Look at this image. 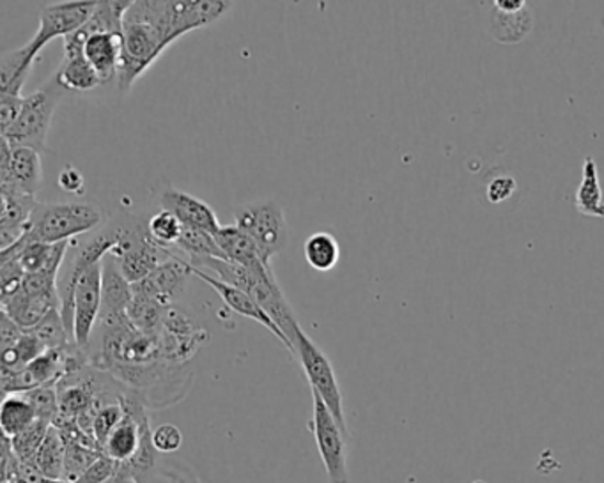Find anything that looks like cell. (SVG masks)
Returning <instances> with one entry per match:
<instances>
[{
    "mask_svg": "<svg viewBox=\"0 0 604 483\" xmlns=\"http://www.w3.org/2000/svg\"><path fill=\"white\" fill-rule=\"evenodd\" d=\"M175 25L170 2H133L123 22V57L118 75L121 91H130L158 57L178 42L179 34Z\"/></svg>",
    "mask_w": 604,
    "mask_h": 483,
    "instance_id": "obj_1",
    "label": "cell"
},
{
    "mask_svg": "<svg viewBox=\"0 0 604 483\" xmlns=\"http://www.w3.org/2000/svg\"><path fill=\"white\" fill-rule=\"evenodd\" d=\"M65 92L54 75L45 86L40 87L31 97H25L20 117L8 132L2 133V138L10 142L11 147H29L40 155L45 153L52 119Z\"/></svg>",
    "mask_w": 604,
    "mask_h": 483,
    "instance_id": "obj_2",
    "label": "cell"
},
{
    "mask_svg": "<svg viewBox=\"0 0 604 483\" xmlns=\"http://www.w3.org/2000/svg\"><path fill=\"white\" fill-rule=\"evenodd\" d=\"M100 211L91 204H37L31 218V234L43 243H65L101 224Z\"/></svg>",
    "mask_w": 604,
    "mask_h": 483,
    "instance_id": "obj_3",
    "label": "cell"
},
{
    "mask_svg": "<svg viewBox=\"0 0 604 483\" xmlns=\"http://www.w3.org/2000/svg\"><path fill=\"white\" fill-rule=\"evenodd\" d=\"M234 225L256 243L266 266H271V257L277 256L288 242L284 210L275 201L242 205L234 211Z\"/></svg>",
    "mask_w": 604,
    "mask_h": 483,
    "instance_id": "obj_4",
    "label": "cell"
},
{
    "mask_svg": "<svg viewBox=\"0 0 604 483\" xmlns=\"http://www.w3.org/2000/svg\"><path fill=\"white\" fill-rule=\"evenodd\" d=\"M294 356H298L303 372L307 375L312 392H316L329 413L337 419L346 438L349 439L348 424L344 415L343 393H340L339 381L335 375L334 367L329 363L328 356L321 351L316 344L312 342L307 334L300 329L293 340Z\"/></svg>",
    "mask_w": 604,
    "mask_h": 483,
    "instance_id": "obj_5",
    "label": "cell"
},
{
    "mask_svg": "<svg viewBox=\"0 0 604 483\" xmlns=\"http://www.w3.org/2000/svg\"><path fill=\"white\" fill-rule=\"evenodd\" d=\"M109 256L114 257L121 273L130 283H137L149 277L165 260H169L172 250L160 247L147 228L128 225L120 227V237Z\"/></svg>",
    "mask_w": 604,
    "mask_h": 483,
    "instance_id": "obj_6",
    "label": "cell"
},
{
    "mask_svg": "<svg viewBox=\"0 0 604 483\" xmlns=\"http://www.w3.org/2000/svg\"><path fill=\"white\" fill-rule=\"evenodd\" d=\"M311 430L316 439L317 451L321 461L325 465L328 483H349L348 448L346 434L340 429L337 419L329 413L323 398L316 392H312Z\"/></svg>",
    "mask_w": 604,
    "mask_h": 483,
    "instance_id": "obj_7",
    "label": "cell"
},
{
    "mask_svg": "<svg viewBox=\"0 0 604 483\" xmlns=\"http://www.w3.org/2000/svg\"><path fill=\"white\" fill-rule=\"evenodd\" d=\"M97 8L98 2H60L43 8L36 34L27 45L22 46L27 65L34 66L43 48L55 37L65 40L78 33L89 22Z\"/></svg>",
    "mask_w": 604,
    "mask_h": 483,
    "instance_id": "obj_8",
    "label": "cell"
},
{
    "mask_svg": "<svg viewBox=\"0 0 604 483\" xmlns=\"http://www.w3.org/2000/svg\"><path fill=\"white\" fill-rule=\"evenodd\" d=\"M161 358L175 366H187L198 355L210 334L202 328L190 312L183 306L172 305L165 314L160 332Z\"/></svg>",
    "mask_w": 604,
    "mask_h": 483,
    "instance_id": "obj_9",
    "label": "cell"
},
{
    "mask_svg": "<svg viewBox=\"0 0 604 483\" xmlns=\"http://www.w3.org/2000/svg\"><path fill=\"white\" fill-rule=\"evenodd\" d=\"M101 312V262L89 268L78 280L74 296V337L88 352Z\"/></svg>",
    "mask_w": 604,
    "mask_h": 483,
    "instance_id": "obj_10",
    "label": "cell"
},
{
    "mask_svg": "<svg viewBox=\"0 0 604 483\" xmlns=\"http://www.w3.org/2000/svg\"><path fill=\"white\" fill-rule=\"evenodd\" d=\"M190 273V262L172 251V257L153 271L149 277L133 283V292L141 296L152 297L164 306L178 305L179 297L183 296Z\"/></svg>",
    "mask_w": 604,
    "mask_h": 483,
    "instance_id": "obj_11",
    "label": "cell"
},
{
    "mask_svg": "<svg viewBox=\"0 0 604 483\" xmlns=\"http://www.w3.org/2000/svg\"><path fill=\"white\" fill-rule=\"evenodd\" d=\"M133 301V283L121 273L114 257L107 256L101 262V312L98 324H120L128 321Z\"/></svg>",
    "mask_w": 604,
    "mask_h": 483,
    "instance_id": "obj_12",
    "label": "cell"
},
{
    "mask_svg": "<svg viewBox=\"0 0 604 483\" xmlns=\"http://www.w3.org/2000/svg\"><path fill=\"white\" fill-rule=\"evenodd\" d=\"M190 273H192V277H198L202 282H206L208 285L222 297L224 305L230 306L231 311L265 326L271 335H275V337L279 338L280 342L284 344L286 349H288L291 355H294L293 344L289 342V338L280 332L279 326L266 315V312L262 311L261 306L257 305L256 301H254V297L250 296L248 292L242 291V289L238 288H233L230 283H224L222 280L213 277V274L204 273L202 269L195 268V266L192 265H190Z\"/></svg>",
    "mask_w": 604,
    "mask_h": 483,
    "instance_id": "obj_13",
    "label": "cell"
},
{
    "mask_svg": "<svg viewBox=\"0 0 604 483\" xmlns=\"http://www.w3.org/2000/svg\"><path fill=\"white\" fill-rule=\"evenodd\" d=\"M83 43L86 40L78 33L65 37V59L55 74L65 91L88 92L103 83L83 55Z\"/></svg>",
    "mask_w": 604,
    "mask_h": 483,
    "instance_id": "obj_14",
    "label": "cell"
},
{
    "mask_svg": "<svg viewBox=\"0 0 604 483\" xmlns=\"http://www.w3.org/2000/svg\"><path fill=\"white\" fill-rule=\"evenodd\" d=\"M161 210L169 211L187 228L204 231V233L216 234L222 231L219 216L206 202L190 193L181 192L176 188L165 190L160 199Z\"/></svg>",
    "mask_w": 604,
    "mask_h": 483,
    "instance_id": "obj_15",
    "label": "cell"
},
{
    "mask_svg": "<svg viewBox=\"0 0 604 483\" xmlns=\"http://www.w3.org/2000/svg\"><path fill=\"white\" fill-rule=\"evenodd\" d=\"M42 183V155L29 147H13L10 172L4 178H0V190L36 196Z\"/></svg>",
    "mask_w": 604,
    "mask_h": 483,
    "instance_id": "obj_16",
    "label": "cell"
},
{
    "mask_svg": "<svg viewBox=\"0 0 604 483\" xmlns=\"http://www.w3.org/2000/svg\"><path fill=\"white\" fill-rule=\"evenodd\" d=\"M83 55L94 68L101 82L107 83L120 75L123 57V34H89L83 43Z\"/></svg>",
    "mask_w": 604,
    "mask_h": 483,
    "instance_id": "obj_17",
    "label": "cell"
},
{
    "mask_svg": "<svg viewBox=\"0 0 604 483\" xmlns=\"http://www.w3.org/2000/svg\"><path fill=\"white\" fill-rule=\"evenodd\" d=\"M216 243H219L220 250L224 251V256L231 262L243 266V268L250 269L253 273H262V271H271V266H266L262 262L261 254L257 250L256 243L242 233L236 225H230V227H222L219 234L215 236Z\"/></svg>",
    "mask_w": 604,
    "mask_h": 483,
    "instance_id": "obj_18",
    "label": "cell"
},
{
    "mask_svg": "<svg viewBox=\"0 0 604 483\" xmlns=\"http://www.w3.org/2000/svg\"><path fill=\"white\" fill-rule=\"evenodd\" d=\"M59 305L60 301L29 296L25 292L20 291L10 300L2 301V312L10 315L23 332H31L45 319L48 312L59 308Z\"/></svg>",
    "mask_w": 604,
    "mask_h": 483,
    "instance_id": "obj_19",
    "label": "cell"
},
{
    "mask_svg": "<svg viewBox=\"0 0 604 483\" xmlns=\"http://www.w3.org/2000/svg\"><path fill=\"white\" fill-rule=\"evenodd\" d=\"M574 207L580 215L604 218L603 188H601L597 161L594 160V156H586L583 161L582 183L574 195Z\"/></svg>",
    "mask_w": 604,
    "mask_h": 483,
    "instance_id": "obj_20",
    "label": "cell"
},
{
    "mask_svg": "<svg viewBox=\"0 0 604 483\" xmlns=\"http://www.w3.org/2000/svg\"><path fill=\"white\" fill-rule=\"evenodd\" d=\"M532 31V13L527 8L519 11H500L493 5L491 36L504 45L523 42Z\"/></svg>",
    "mask_w": 604,
    "mask_h": 483,
    "instance_id": "obj_21",
    "label": "cell"
},
{
    "mask_svg": "<svg viewBox=\"0 0 604 483\" xmlns=\"http://www.w3.org/2000/svg\"><path fill=\"white\" fill-rule=\"evenodd\" d=\"M37 413L29 398L20 395H8L0 407V427L4 438H16L19 434L25 433L37 422Z\"/></svg>",
    "mask_w": 604,
    "mask_h": 483,
    "instance_id": "obj_22",
    "label": "cell"
},
{
    "mask_svg": "<svg viewBox=\"0 0 604 483\" xmlns=\"http://www.w3.org/2000/svg\"><path fill=\"white\" fill-rule=\"evenodd\" d=\"M33 462L37 471L42 473L43 479H65L66 441L63 434L55 429L54 425L46 434L45 441L34 456Z\"/></svg>",
    "mask_w": 604,
    "mask_h": 483,
    "instance_id": "obj_23",
    "label": "cell"
},
{
    "mask_svg": "<svg viewBox=\"0 0 604 483\" xmlns=\"http://www.w3.org/2000/svg\"><path fill=\"white\" fill-rule=\"evenodd\" d=\"M303 254L312 269H316L320 273H326L339 265V242L328 233L312 234L303 245Z\"/></svg>",
    "mask_w": 604,
    "mask_h": 483,
    "instance_id": "obj_24",
    "label": "cell"
},
{
    "mask_svg": "<svg viewBox=\"0 0 604 483\" xmlns=\"http://www.w3.org/2000/svg\"><path fill=\"white\" fill-rule=\"evenodd\" d=\"M2 192V215H0V228L25 227L31 224L33 213L36 211V196L23 195V193L0 190Z\"/></svg>",
    "mask_w": 604,
    "mask_h": 483,
    "instance_id": "obj_25",
    "label": "cell"
},
{
    "mask_svg": "<svg viewBox=\"0 0 604 483\" xmlns=\"http://www.w3.org/2000/svg\"><path fill=\"white\" fill-rule=\"evenodd\" d=\"M167 311H169V306H164L158 301L152 300V297L141 296V294L133 292L128 319L133 324V328L146 332V334H158Z\"/></svg>",
    "mask_w": 604,
    "mask_h": 483,
    "instance_id": "obj_26",
    "label": "cell"
},
{
    "mask_svg": "<svg viewBox=\"0 0 604 483\" xmlns=\"http://www.w3.org/2000/svg\"><path fill=\"white\" fill-rule=\"evenodd\" d=\"M178 250L183 251L188 257V262H195L199 259H227L224 251L220 250L219 243L215 236L204 231H195V228L184 227L183 236L176 245Z\"/></svg>",
    "mask_w": 604,
    "mask_h": 483,
    "instance_id": "obj_27",
    "label": "cell"
},
{
    "mask_svg": "<svg viewBox=\"0 0 604 483\" xmlns=\"http://www.w3.org/2000/svg\"><path fill=\"white\" fill-rule=\"evenodd\" d=\"M46 351L48 349L36 335L25 332L13 347L2 349V369L23 370Z\"/></svg>",
    "mask_w": 604,
    "mask_h": 483,
    "instance_id": "obj_28",
    "label": "cell"
},
{
    "mask_svg": "<svg viewBox=\"0 0 604 483\" xmlns=\"http://www.w3.org/2000/svg\"><path fill=\"white\" fill-rule=\"evenodd\" d=\"M31 334L36 335L46 349H59L68 344H75L74 338L69 337L60 308L48 312L45 319L37 324L36 328L31 329Z\"/></svg>",
    "mask_w": 604,
    "mask_h": 483,
    "instance_id": "obj_29",
    "label": "cell"
},
{
    "mask_svg": "<svg viewBox=\"0 0 604 483\" xmlns=\"http://www.w3.org/2000/svg\"><path fill=\"white\" fill-rule=\"evenodd\" d=\"M52 422L46 419H37L33 427H29L25 433L19 434L16 438L10 439L11 450L19 461H33L37 450L45 441L46 434L52 429Z\"/></svg>",
    "mask_w": 604,
    "mask_h": 483,
    "instance_id": "obj_30",
    "label": "cell"
},
{
    "mask_svg": "<svg viewBox=\"0 0 604 483\" xmlns=\"http://www.w3.org/2000/svg\"><path fill=\"white\" fill-rule=\"evenodd\" d=\"M147 231L160 247L170 248L183 236L184 225L172 213L161 210L147 222Z\"/></svg>",
    "mask_w": 604,
    "mask_h": 483,
    "instance_id": "obj_31",
    "label": "cell"
},
{
    "mask_svg": "<svg viewBox=\"0 0 604 483\" xmlns=\"http://www.w3.org/2000/svg\"><path fill=\"white\" fill-rule=\"evenodd\" d=\"M101 451L97 448L78 445V442H66L65 479L66 482H77L92 462L100 459Z\"/></svg>",
    "mask_w": 604,
    "mask_h": 483,
    "instance_id": "obj_32",
    "label": "cell"
},
{
    "mask_svg": "<svg viewBox=\"0 0 604 483\" xmlns=\"http://www.w3.org/2000/svg\"><path fill=\"white\" fill-rule=\"evenodd\" d=\"M124 418V409L121 406L120 402H112V404H107V406L101 407L98 411L97 418H94V424H92V436L97 439L98 448H103L107 439H109L112 430L121 424V419Z\"/></svg>",
    "mask_w": 604,
    "mask_h": 483,
    "instance_id": "obj_33",
    "label": "cell"
},
{
    "mask_svg": "<svg viewBox=\"0 0 604 483\" xmlns=\"http://www.w3.org/2000/svg\"><path fill=\"white\" fill-rule=\"evenodd\" d=\"M29 402L33 404L36 409L37 418L52 422L59 415V395H57V387L55 386H42L31 392L23 393Z\"/></svg>",
    "mask_w": 604,
    "mask_h": 483,
    "instance_id": "obj_34",
    "label": "cell"
},
{
    "mask_svg": "<svg viewBox=\"0 0 604 483\" xmlns=\"http://www.w3.org/2000/svg\"><path fill=\"white\" fill-rule=\"evenodd\" d=\"M25 271L19 259L4 260L0 262V297L2 301L10 300L16 292L22 291Z\"/></svg>",
    "mask_w": 604,
    "mask_h": 483,
    "instance_id": "obj_35",
    "label": "cell"
},
{
    "mask_svg": "<svg viewBox=\"0 0 604 483\" xmlns=\"http://www.w3.org/2000/svg\"><path fill=\"white\" fill-rule=\"evenodd\" d=\"M118 470H120V464L101 453L100 459L92 462L86 473L75 483H109L118 474Z\"/></svg>",
    "mask_w": 604,
    "mask_h": 483,
    "instance_id": "obj_36",
    "label": "cell"
},
{
    "mask_svg": "<svg viewBox=\"0 0 604 483\" xmlns=\"http://www.w3.org/2000/svg\"><path fill=\"white\" fill-rule=\"evenodd\" d=\"M153 445L158 453H172L183 445V434L176 425H160L158 429L153 430Z\"/></svg>",
    "mask_w": 604,
    "mask_h": 483,
    "instance_id": "obj_37",
    "label": "cell"
},
{
    "mask_svg": "<svg viewBox=\"0 0 604 483\" xmlns=\"http://www.w3.org/2000/svg\"><path fill=\"white\" fill-rule=\"evenodd\" d=\"M23 101H25L23 97L0 92V128H2V133L8 132L16 123L23 109Z\"/></svg>",
    "mask_w": 604,
    "mask_h": 483,
    "instance_id": "obj_38",
    "label": "cell"
},
{
    "mask_svg": "<svg viewBox=\"0 0 604 483\" xmlns=\"http://www.w3.org/2000/svg\"><path fill=\"white\" fill-rule=\"evenodd\" d=\"M516 190L517 183L513 176H499L488 187V199L493 204H500V202L508 201Z\"/></svg>",
    "mask_w": 604,
    "mask_h": 483,
    "instance_id": "obj_39",
    "label": "cell"
},
{
    "mask_svg": "<svg viewBox=\"0 0 604 483\" xmlns=\"http://www.w3.org/2000/svg\"><path fill=\"white\" fill-rule=\"evenodd\" d=\"M57 184H59L63 192L71 193V195H82V193L86 192V179H83L82 172L71 167V165H68V167L63 169V172L59 173Z\"/></svg>",
    "mask_w": 604,
    "mask_h": 483,
    "instance_id": "obj_40",
    "label": "cell"
},
{
    "mask_svg": "<svg viewBox=\"0 0 604 483\" xmlns=\"http://www.w3.org/2000/svg\"><path fill=\"white\" fill-rule=\"evenodd\" d=\"M23 334L25 332L20 328L19 324L14 323L5 312H2V317H0V342H2V349L13 347L23 337Z\"/></svg>",
    "mask_w": 604,
    "mask_h": 483,
    "instance_id": "obj_41",
    "label": "cell"
},
{
    "mask_svg": "<svg viewBox=\"0 0 604 483\" xmlns=\"http://www.w3.org/2000/svg\"><path fill=\"white\" fill-rule=\"evenodd\" d=\"M494 8L500 11H519L527 8L525 0H496Z\"/></svg>",
    "mask_w": 604,
    "mask_h": 483,
    "instance_id": "obj_42",
    "label": "cell"
},
{
    "mask_svg": "<svg viewBox=\"0 0 604 483\" xmlns=\"http://www.w3.org/2000/svg\"><path fill=\"white\" fill-rule=\"evenodd\" d=\"M40 483H71V482H66V480H46V479H43L42 482Z\"/></svg>",
    "mask_w": 604,
    "mask_h": 483,
    "instance_id": "obj_43",
    "label": "cell"
}]
</instances>
